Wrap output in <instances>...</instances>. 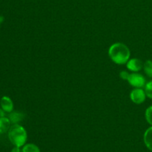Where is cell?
<instances>
[{
  "label": "cell",
  "mask_w": 152,
  "mask_h": 152,
  "mask_svg": "<svg viewBox=\"0 0 152 152\" xmlns=\"http://www.w3.org/2000/svg\"><path fill=\"white\" fill-rule=\"evenodd\" d=\"M22 119H23V114L17 111H12L9 115V120L10 123L13 124H17V123L20 122Z\"/></svg>",
  "instance_id": "obj_9"
},
{
  "label": "cell",
  "mask_w": 152,
  "mask_h": 152,
  "mask_svg": "<svg viewBox=\"0 0 152 152\" xmlns=\"http://www.w3.org/2000/svg\"><path fill=\"white\" fill-rule=\"evenodd\" d=\"M145 91L146 94V96L149 97L150 99H152V81H150L149 83L145 85Z\"/></svg>",
  "instance_id": "obj_13"
},
{
  "label": "cell",
  "mask_w": 152,
  "mask_h": 152,
  "mask_svg": "<svg viewBox=\"0 0 152 152\" xmlns=\"http://www.w3.org/2000/svg\"><path fill=\"white\" fill-rule=\"evenodd\" d=\"M146 94L144 90H142L140 88H135L131 92L130 97L132 102L136 104H141L145 101Z\"/></svg>",
  "instance_id": "obj_4"
},
{
  "label": "cell",
  "mask_w": 152,
  "mask_h": 152,
  "mask_svg": "<svg viewBox=\"0 0 152 152\" xmlns=\"http://www.w3.org/2000/svg\"><path fill=\"white\" fill-rule=\"evenodd\" d=\"M142 68V62L140 59H129L127 62V68L133 72H137L140 71L141 68Z\"/></svg>",
  "instance_id": "obj_6"
},
{
  "label": "cell",
  "mask_w": 152,
  "mask_h": 152,
  "mask_svg": "<svg viewBox=\"0 0 152 152\" xmlns=\"http://www.w3.org/2000/svg\"><path fill=\"white\" fill-rule=\"evenodd\" d=\"M145 119L147 122L152 126V105L148 107L145 111Z\"/></svg>",
  "instance_id": "obj_12"
},
{
  "label": "cell",
  "mask_w": 152,
  "mask_h": 152,
  "mask_svg": "<svg viewBox=\"0 0 152 152\" xmlns=\"http://www.w3.org/2000/svg\"><path fill=\"white\" fill-rule=\"evenodd\" d=\"M0 105L1 108L4 112L10 113L13 111V101L11 100L10 97L8 96H3L1 97V100H0Z\"/></svg>",
  "instance_id": "obj_5"
},
{
  "label": "cell",
  "mask_w": 152,
  "mask_h": 152,
  "mask_svg": "<svg viewBox=\"0 0 152 152\" xmlns=\"http://www.w3.org/2000/svg\"><path fill=\"white\" fill-rule=\"evenodd\" d=\"M108 55L111 60L118 65L127 63L131 56V52L128 46L123 43L117 42L113 44L108 50Z\"/></svg>",
  "instance_id": "obj_1"
},
{
  "label": "cell",
  "mask_w": 152,
  "mask_h": 152,
  "mask_svg": "<svg viewBox=\"0 0 152 152\" xmlns=\"http://www.w3.org/2000/svg\"><path fill=\"white\" fill-rule=\"evenodd\" d=\"M3 20H4V19H3V17L1 16H0V23H1V22H3Z\"/></svg>",
  "instance_id": "obj_17"
},
{
  "label": "cell",
  "mask_w": 152,
  "mask_h": 152,
  "mask_svg": "<svg viewBox=\"0 0 152 152\" xmlns=\"http://www.w3.org/2000/svg\"><path fill=\"white\" fill-rule=\"evenodd\" d=\"M22 152H40V150L37 145L30 143L24 145L23 148H22Z\"/></svg>",
  "instance_id": "obj_10"
},
{
  "label": "cell",
  "mask_w": 152,
  "mask_h": 152,
  "mask_svg": "<svg viewBox=\"0 0 152 152\" xmlns=\"http://www.w3.org/2000/svg\"><path fill=\"white\" fill-rule=\"evenodd\" d=\"M128 82L131 86L135 88H142L145 85V79L142 75L137 73L129 74Z\"/></svg>",
  "instance_id": "obj_3"
},
{
  "label": "cell",
  "mask_w": 152,
  "mask_h": 152,
  "mask_svg": "<svg viewBox=\"0 0 152 152\" xmlns=\"http://www.w3.org/2000/svg\"><path fill=\"white\" fill-rule=\"evenodd\" d=\"M4 117V111L2 109H0V117Z\"/></svg>",
  "instance_id": "obj_16"
},
{
  "label": "cell",
  "mask_w": 152,
  "mask_h": 152,
  "mask_svg": "<svg viewBox=\"0 0 152 152\" xmlns=\"http://www.w3.org/2000/svg\"><path fill=\"white\" fill-rule=\"evenodd\" d=\"M144 142L147 148L152 151V126L145 131L144 134Z\"/></svg>",
  "instance_id": "obj_7"
},
{
  "label": "cell",
  "mask_w": 152,
  "mask_h": 152,
  "mask_svg": "<svg viewBox=\"0 0 152 152\" xmlns=\"http://www.w3.org/2000/svg\"><path fill=\"white\" fill-rule=\"evenodd\" d=\"M143 68L144 71H145V74H146L148 77H152V61L147 60L146 62L144 63Z\"/></svg>",
  "instance_id": "obj_11"
},
{
  "label": "cell",
  "mask_w": 152,
  "mask_h": 152,
  "mask_svg": "<svg viewBox=\"0 0 152 152\" xmlns=\"http://www.w3.org/2000/svg\"><path fill=\"white\" fill-rule=\"evenodd\" d=\"M10 121L7 117H0V134L5 133L10 129Z\"/></svg>",
  "instance_id": "obj_8"
},
{
  "label": "cell",
  "mask_w": 152,
  "mask_h": 152,
  "mask_svg": "<svg viewBox=\"0 0 152 152\" xmlns=\"http://www.w3.org/2000/svg\"><path fill=\"white\" fill-rule=\"evenodd\" d=\"M11 152H20V149H19V147L15 146L14 148L12 149Z\"/></svg>",
  "instance_id": "obj_15"
},
{
  "label": "cell",
  "mask_w": 152,
  "mask_h": 152,
  "mask_svg": "<svg viewBox=\"0 0 152 152\" xmlns=\"http://www.w3.org/2000/svg\"><path fill=\"white\" fill-rule=\"evenodd\" d=\"M8 137L15 146L20 148L26 142L27 132L22 126L13 124L8 130Z\"/></svg>",
  "instance_id": "obj_2"
},
{
  "label": "cell",
  "mask_w": 152,
  "mask_h": 152,
  "mask_svg": "<svg viewBox=\"0 0 152 152\" xmlns=\"http://www.w3.org/2000/svg\"><path fill=\"white\" fill-rule=\"evenodd\" d=\"M120 77H121V78L123 79V80H128V78H129V73L127 72V71H122L121 73H120Z\"/></svg>",
  "instance_id": "obj_14"
}]
</instances>
